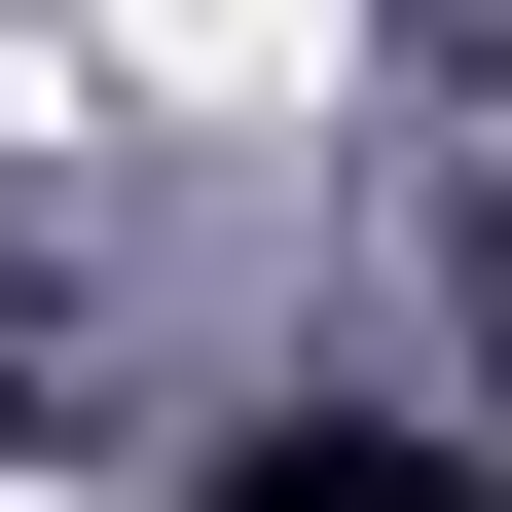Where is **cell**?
I'll list each match as a JSON object with an SVG mask.
<instances>
[{
	"label": "cell",
	"mask_w": 512,
	"mask_h": 512,
	"mask_svg": "<svg viewBox=\"0 0 512 512\" xmlns=\"http://www.w3.org/2000/svg\"><path fill=\"white\" fill-rule=\"evenodd\" d=\"M220 512H476L439 439H366V403H293V439H220Z\"/></svg>",
	"instance_id": "cell-1"
}]
</instances>
